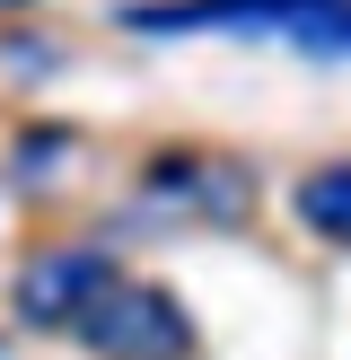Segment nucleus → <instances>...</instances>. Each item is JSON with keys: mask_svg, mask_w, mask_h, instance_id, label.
<instances>
[{"mask_svg": "<svg viewBox=\"0 0 351 360\" xmlns=\"http://www.w3.org/2000/svg\"><path fill=\"white\" fill-rule=\"evenodd\" d=\"M316 0H150V9H132L123 27L140 35H202V27H281L290 35L298 18H307Z\"/></svg>", "mask_w": 351, "mask_h": 360, "instance_id": "20e7f679", "label": "nucleus"}, {"mask_svg": "<svg viewBox=\"0 0 351 360\" xmlns=\"http://www.w3.org/2000/svg\"><path fill=\"white\" fill-rule=\"evenodd\" d=\"M140 202H150V220H202V229H228V220H246V202H255V176H246L237 158L185 150V158H158V167L140 176Z\"/></svg>", "mask_w": 351, "mask_h": 360, "instance_id": "f03ea898", "label": "nucleus"}, {"mask_svg": "<svg viewBox=\"0 0 351 360\" xmlns=\"http://www.w3.org/2000/svg\"><path fill=\"white\" fill-rule=\"evenodd\" d=\"M114 281V264L97 255V246H53V255H35L27 273H18V290H9V308H18V326H35V334H70L79 326V308Z\"/></svg>", "mask_w": 351, "mask_h": 360, "instance_id": "7ed1b4c3", "label": "nucleus"}, {"mask_svg": "<svg viewBox=\"0 0 351 360\" xmlns=\"http://www.w3.org/2000/svg\"><path fill=\"white\" fill-rule=\"evenodd\" d=\"M70 334H79L97 360H185V352H193V316L176 308L167 290L123 281V273L79 308V326H70Z\"/></svg>", "mask_w": 351, "mask_h": 360, "instance_id": "f257e3e1", "label": "nucleus"}, {"mask_svg": "<svg viewBox=\"0 0 351 360\" xmlns=\"http://www.w3.org/2000/svg\"><path fill=\"white\" fill-rule=\"evenodd\" d=\"M0 9H27V0H0Z\"/></svg>", "mask_w": 351, "mask_h": 360, "instance_id": "0eeeda50", "label": "nucleus"}, {"mask_svg": "<svg viewBox=\"0 0 351 360\" xmlns=\"http://www.w3.org/2000/svg\"><path fill=\"white\" fill-rule=\"evenodd\" d=\"M290 44L316 53V62H351V0H316V9L290 27Z\"/></svg>", "mask_w": 351, "mask_h": 360, "instance_id": "423d86ee", "label": "nucleus"}, {"mask_svg": "<svg viewBox=\"0 0 351 360\" xmlns=\"http://www.w3.org/2000/svg\"><path fill=\"white\" fill-rule=\"evenodd\" d=\"M298 220H307L316 238L351 246V167H316L307 185H298Z\"/></svg>", "mask_w": 351, "mask_h": 360, "instance_id": "39448f33", "label": "nucleus"}]
</instances>
